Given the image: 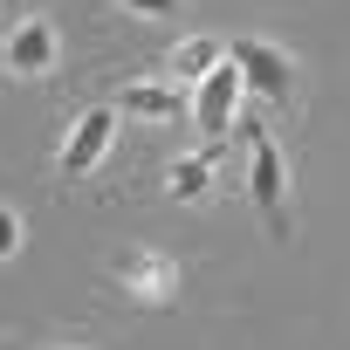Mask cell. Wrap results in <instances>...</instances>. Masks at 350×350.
I'll return each mask as SVG.
<instances>
[{
  "label": "cell",
  "mask_w": 350,
  "mask_h": 350,
  "mask_svg": "<svg viewBox=\"0 0 350 350\" xmlns=\"http://www.w3.org/2000/svg\"><path fill=\"white\" fill-rule=\"evenodd\" d=\"M247 151H254V172H247V193H254V206H261V220H268V234L275 241H288V165H282V144H275V131L247 110Z\"/></svg>",
  "instance_id": "1"
},
{
  "label": "cell",
  "mask_w": 350,
  "mask_h": 350,
  "mask_svg": "<svg viewBox=\"0 0 350 350\" xmlns=\"http://www.w3.org/2000/svg\"><path fill=\"white\" fill-rule=\"evenodd\" d=\"M227 62L241 69V90L261 96L268 110H288L295 103V62L275 42H227Z\"/></svg>",
  "instance_id": "2"
},
{
  "label": "cell",
  "mask_w": 350,
  "mask_h": 350,
  "mask_svg": "<svg viewBox=\"0 0 350 350\" xmlns=\"http://www.w3.org/2000/svg\"><path fill=\"white\" fill-rule=\"evenodd\" d=\"M62 62V42H55V21L49 14H28L0 35V69L8 76H49Z\"/></svg>",
  "instance_id": "3"
},
{
  "label": "cell",
  "mask_w": 350,
  "mask_h": 350,
  "mask_svg": "<svg viewBox=\"0 0 350 350\" xmlns=\"http://www.w3.org/2000/svg\"><path fill=\"white\" fill-rule=\"evenodd\" d=\"M110 137H117V103H90L76 124H69V137H62V158H55V172L62 179H83V172L110 151Z\"/></svg>",
  "instance_id": "4"
},
{
  "label": "cell",
  "mask_w": 350,
  "mask_h": 350,
  "mask_svg": "<svg viewBox=\"0 0 350 350\" xmlns=\"http://www.w3.org/2000/svg\"><path fill=\"white\" fill-rule=\"evenodd\" d=\"M117 282L131 295H144V302H172L179 295V261L158 254V247H124L117 254Z\"/></svg>",
  "instance_id": "5"
},
{
  "label": "cell",
  "mask_w": 350,
  "mask_h": 350,
  "mask_svg": "<svg viewBox=\"0 0 350 350\" xmlns=\"http://www.w3.org/2000/svg\"><path fill=\"white\" fill-rule=\"evenodd\" d=\"M117 110H131V117H158V124L193 117V103L179 96V83H165V76H137V83H124V90H117Z\"/></svg>",
  "instance_id": "6"
},
{
  "label": "cell",
  "mask_w": 350,
  "mask_h": 350,
  "mask_svg": "<svg viewBox=\"0 0 350 350\" xmlns=\"http://www.w3.org/2000/svg\"><path fill=\"white\" fill-rule=\"evenodd\" d=\"M220 186V144H206V151H179L165 165V193L172 200H206Z\"/></svg>",
  "instance_id": "7"
},
{
  "label": "cell",
  "mask_w": 350,
  "mask_h": 350,
  "mask_svg": "<svg viewBox=\"0 0 350 350\" xmlns=\"http://www.w3.org/2000/svg\"><path fill=\"white\" fill-rule=\"evenodd\" d=\"M234 96H241V69H234V62H220V69L206 76V90H200V124H206V131H220V124L234 117Z\"/></svg>",
  "instance_id": "8"
},
{
  "label": "cell",
  "mask_w": 350,
  "mask_h": 350,
  "mask_svg": "<svg viewBox=\"0 0 350 350\" xmlns=\"http://www.w3.org/2000/svg\"><path fill=\"white\" fill-rule=\"evenodd\" d=\"M220 62H227V42H206V35H193V42L172 49V76H213Z\"/></svg>",
  "instance_id": "9"
},
{
  "label": "cell",
  "mask_w": 350,
  "mask_h": 350,
  "mask_svg": "<svg viewBox=\"0 0 350 350\" xmlns=\"http://www.w3.org/2000/svg\"><path fill=\"white\" fill-rule=\"evenodd\" d=\"M14 254H21V213L0 206V261H14Z\"/></svg>",
  "instance_id": "10"
},
{
  "label": "cell",
  "mask_w": 350,
  "mask_h": 350,
  "mask_svg": "<svg viewBox=\"0 0 350 350\" xmlns=\"http://www.w3.org/2000/svg\"><path fill=\"white\" fill-rule=\"evenodd\" d=\"M117 8H131V14H151V21H158V14L179 8V0H117Z\"/></svg>",
  "instance_id": "11"
}]
</instances>
